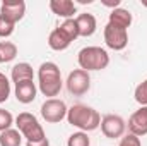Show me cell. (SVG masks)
Segmentation results:
<instances>
[{
  "instance_id": "cell-1",
  "label": "cell",
  "mask_w": 147,
  "mask_h": 146,
  "mask_svg": "<svg viewBox=\"0 0 147 146\" xmlns=\"http://www.w3.org/2000/svg\"><path fill=\"white\" fill-rule=\"evenodd\" d=\"M67 120H69V124L80 129L82 132L94 131L101 126V115L98 113V110H94L92 107H87V105H82V103L72 105L69 108Z\"/></svg>"
},
{
  "instance_id": "cell-2",
  "label": "cell",
  "mask_w": 147,
  "mask_h": 146,
  "mask_svg": "<svg viewBox=\"0 0 147 146\" xmlns=\"http://www.w3.org/2000/svg\"><path fill=\"white\" fill-rule=\"evenodd\" d=\"M38 79H39V91L45 95V96H57L60 91H62V74L57 64L53 62H45L39 65V71H38Z\"/></svg>"
},
{
  "instance_id": "cell-3",
  "label": "cell",
  "mask_w": 147,
  "mask_h": 146,
  "mask_svg": "<svg viewBox=\"0 0 147 146\" xmlns=\"http://www.w3.org/2000/svg\"><path fill=\"white\" fill-rule=\"evenodd\" d=\"M77 62L82 71H103L110 64V55L101 46H86L79 52Z\"/></svg>"
},
{
  "instance_id": "cell-4",
  "label": "cell",
  "mask_w": 147,
  "mask_h": 146,
  "mask_svg": "<svg viewBox=\"0 0 147 146\" xmlns=\"http://www.w3.org/2000/svg\"><path fill=\"white\" fill-rule=\"evenodd\" d=\"M16 126H17V131L28 139V143H34V141H41L45 139V131L41 127V124L38 122V119L29 113V112H22L17 115L16 119Z\"/></svg>"
},
{
  "instance_id": "cell-5",
  "label": "cell",
  "mask_w": 147,
  "mask_h": 146,
  "mask_svg": "<svg viewBox=\"0 0 147 146\" xmlns=\"http://www.w3.org/2000/svg\"><path fill=\"white\" fill-rule=\"evenodd\" d=\"M67 105L63 100L58 98H48L43 105H41V117L50 122V124H58L67 117Z\"/></svg>"
},
{
  "instance_id": "cell-6",
  "label": "cell",
  "mask_w": 147,
  "mask_h": 146,
  "mask_svg": "<svg viewBox=\"0 0 147 146\" xmlns=\"http://www.w3.org/2000/svg\"><path fill=\"white\" fill-rule=\"evenodd\" d=\"M91 88V76L82 69H75L67 77V89L74 96H82Z\"/></svg>"
},
{
  "instance_id": "cell-7",
  "label": "cell",
  "mask_w": 147,
  "mask_h": 146,
  "mask_svg": "<svg viewBox=\"0 0 147 146\" xmlns=\"http://www.w3.org/2000/svg\"><path fill=\"white\" fill-rule=\"evenodd\" d=\"M105 43H106L108 48L115 50V52L123 50L128 45V33H127V29L106 24L105 26Z\"/></svg>"
},
{
  "instance_id": "cell-8",
  "label": "cell",
  "mask_w": 147,
  "mask_h": 146,
  "mask_svg": "<svg viewBox=\"0 0 147 146\" xmlns=\"http://www.w3.org/2000/svg\"><path fill=\"white\" fill-rule=\"evenodd\" d=\"M125 129H127V124L120 115H106L101 119V131L110 139L121 138Z\"/></svg>"
},
{
  "instance_id": "cell-9",
  "label": "cell",
  "mask_w": 147,
  "mask_h": 146,
  "mask_svg": "<svg viewBox=\"0 0 147 146\" xmlns=\"http://www.w3.org/2000/svg\"><path fill=\"white\" fill-rule=\"evenodd\" d=\"M26 14V2L24 0H7L0 5V16H3L10 23H19Z\"/></svg>"
},
{
  "instance_id": "cell-10",
  "label": "cell",
  "mask_w": 147,
  "mask_h": 146,
  "mask_svg": "<svg viewBox=\"0 0 147 146\" xmlns=\"http://www.w3.org/2000/svg\"><path fill=\"white\" fill-rule=\"evenodd\" d=\"M128 131L130 134L140 138L147 134V107H140L139 110H135L130 119H128Z\"/></svg>"
},
{
  "instance_id": "cell-11",
  "label": "cell",
  "mask_w": 147,
  "mask_h": 146,
  "mask_svg": "<svg viewBox=\"0 0 147 146\" xmlns=\"http://www.w3.org/2000/svg\"><path fill=\"white\" fill-rule=\"evenodd\" d=\"M16 98L17 102L28 105L31 102H34L36 98V84L34 81H22L16 84Z\"/></svg>"
},
{
  "instance_id": "cell-12",
  "label": "cell",
  "mask_w": 147,
  "mask_h": 146,
  "mask_svg": "<svg viewBox=\"0 0 147 146\" xmlns=\"http://www.w3.org/2000/svg\"><path fill=\"white\" fill-rule=\"evenodd\" d=\"M75 23H77V28H79V36H92L96 28H98V23H96V17L92 14H80L75 17Z\"/></svg>"
},
{
  "instance_id": "cell-13",
  "label": "cell",
  "mask_w": 147,
  "mask_h": 146,
  "mask_svg": "<svg viewBox=\"0 0 147 146\" xmlns=\"http://www.w3.org/2000/svg\"><path fill=\"white\" fill-rule=\"evenodd\" d=\"M50 9L53 14L65 19H72V16L77 12V7L72 0H50Z\"/></svg>"
},
{
  "instance_id": "cell-14",
  "label": "cell",
  "mask_w": 147,
  "mask_h": 146,
  "mask_svg": "<svg viewBox=\"0 0 147 146\" xmlns=\"http://www.w3.org/2000/svg\"><path fill=\"white\" fill-rule=\"evenodd\" d=\"M108 24L116 26V28H121V29H128L130 24H132V14H130V10L121 9V7L113 9L111 14H110V21H108Z\"/></svg>"
},
{
  "instance_id": "cell-15",
  "label": "cell",
  "mask_w": 147,
  "mask_h": 146,
  "mask_svg": "<svg viewBox=\"0 0 147 146\" xmlns=\"http://www.w3.org/2000/svg\"><path fill=\"white\" fill-rule=\"evenodd\" d=\"M10 77H12L14 84L22 83V81H34V72H33V67L28 62H19L12 67Z\"/></svg>"
},
{
  "instance_id": "cell-16",
  "label": "cell",
  "mask_w": 147,
  "mask_h": 146,
  "mask_svg": "<svg viewBox=\"0 0 147 146\" xmlns=\"http://www.w3.org/2000/svg\"><path fill=\"white\" fill-rule=\"evenodd\" d=\"M70 43H72V40L67 36L60 28L53 29V31L50 33V36H48V45H50V48L55 50V52H62V50L69 48Z\"/></svg>"
},
{
  "instance_id": "cell-17",
  "label": "cell",
  "mask_w": 147,
  "mask_h": 146,
  "mask_svg": "<svg viewBox=\"0 0 147 146\" xmlns=\"http://www.w3.org/2000/svg\"><path fill=\"white\" fill-rule=\"evenodd\" d=\"M22 134L16 129H7L0 132V146H21Z\"/></svg>"
},
{
  "instance_id": "cell-18",
  "label": "cell",
  "mask_w": 147,
  "mask_h": 146,
  "mask_svg": "<svg viewBox=\"0 0 147 146\" xmlns=\"http://www.w3.org/2000/svg\"><path fill=\"white\" fill-rule=\"evenodd\" d=\"M17 57V46L10 41H0V60L3 62H10Z\"/></svg>"
},
{
  "instance_id": "cell-19",
  "label": "cell",
  "mask_w": 147,
  "mask_h": 146,
  "mask_svg": "<svg viewBox=\"0 0 147 146\" xmlns=\"http://www.w3.org/2000/svg\"><path fill=\"white\" fill-rule=\"evenodd\" d=\"M67 36L70 38V40H77L79 38V28H77V23H75V19H65L60 26H58Z\"/></svg>"
},
{
  "instance_id": "cell-20",
  "label": "cell",
  "mask_w": 147,
  "mask_h": 146,
  "mask_svg": "<svg viewBox=\"0 0 147 146\" xmlns=\"http://www.w3.org/2000/svg\"><path fill=\"white\" fill-rule=\"evenodd\" d=\"M91 145V139L87 136V132H74L72 136L69 138L67 146H89Z\"/></svg>"
},
{
  "instance_id": "cell-21",
  "label": "cell",
  "mask_w": 147,
  "mask_h": 146,
  "mask_svg": "<svg viewBox=\"0 0 147 146\" xmlns=\"http://www.w3.org/2000/svg\"><path fill=\"white\" fill-rule=\"evenodd\" d=\"M134 96H135V102H137V103H140L142 107H147V79L142 81V83L135 88Z\"/></svg>"
},
{
  "instance_id": "cell-22",
  "label": "cell",
  "mask_w": 147,
  "mask_h": 146,
  "mask_svg": "<svg viewBox=\"0 0 147 146\" xmlns=\"http://www.w3.org/2000/svg\"><path fill=\"white\" fill-rule=\"evenodd\" d=\"M9 96H10V83L5 74L0 72V103L7 102Z\"/></svg>"
},
{
  "instance_id": "cell-23",
  "label": "cell",
  "mask_w": 147,
  "mask_h": 146,
  "mask_svg": "<svg viewBox=\"0 0 147 146\" xmlns=\"http://www.w3.org/2000/svg\"><path fill=\"white\" fill-rule=\"evenodd\" d=\"M12 124H14V117H12V113H10L9 110H5V108H0V132L10 129Z\"/></svg>"
},
{
  "instance_id": "cell-24",
  "label": "cell",
  "mask_w": 147,
  "mask_h": 146,
  "mask_svg": "<svg viewBox=\"0 0 147 146\" xmlns=\"http://www.w3.org/2000/svg\"><path fill=\"white\" fill-rule=\"evenodd\" d=\"M14 23L7 21L3 16H0V38H7L14 33Z\"/></svg>"
},
{
  "instance_id": "cell-25",
  "label": "cell",
  "mask_w": 147,
  "mask_h": 146,
  "mask_svg": "<svg viewBox=\"0 0 147 146\" xmlns=\"http://www.w3.org/2000/svg\"><path fill=\"white\" fill-rule=\"evenodd\" d=\"M118 146H142V143H140V138H137L134 134H127L125 138H121Z\"/></svg>"
},
{
  "instance_id": "cell-26",
  "label": "cell",
  "mask_w": 147,
  "mask_h": 146,
  "mask_svg": "<svg viewBox=\"0 0 147 146\" xmlns=\"http://www.w3.org/2000/svg\"><path fill=\"white\" fill-rule=\"evenodd\" d=\"M26 146H50V141H48V138H45V139H41V141H34V143H28Z\"/></svg>"
},
{
  "instance_id": "cell-27",
  "label": "cell",
  "mask_w": 147,
  "mask_h": 146,
  "mask_svg": "<svg viewBox=\"0 0 147 146\" xmlns=\"http://www.w3.org/2000/svg\"><path fill=\"white\" fill-rule=\"evenodd\" d=\"M142 5H144V7H147V2H142Z\"/></svg>"
},
{
  "instance_id": "cell-28",
  "label": "cell",
  "mask_w": 147,
  "mask_h": 146,
  "mask_svg": "<svg viewBox=\"0 0 147 146\" xmlns=\"http://www.w3.org/2000/svg\"><path fill=\"white\" fill-rule=\"evenodd\" d=\"M0 64H2V60H0Z\"/></svg>"
}]
</instances>
